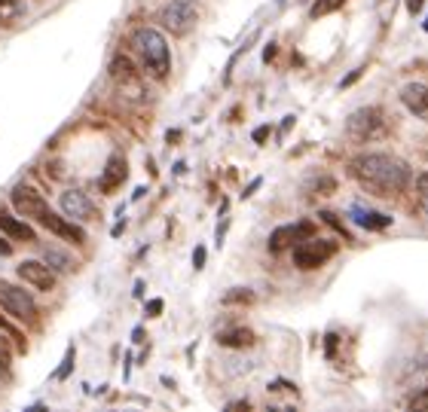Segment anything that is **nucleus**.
I'll list each match as a JSON object with an SVG mask.
<instances>
[{
	"label": "nucleus",
	"mask_w": 428,
	"mask_h": 412,
	"mask_svg": "<svg viewBox=\"0 0 428 412\" xmlns=\"http://www.w3.org/2000/svg\"><path fill=\"white\" fill-rule=\"evenodd\" d=\"M352 174L367 193L380 195V199L401 195L413 180L410 165L392 156V153H364V156L352 162Z\"/></svg>",
	"instance_id": "nucleus-1"
},
{
	"label": "nucleus",
	"mask_w": 428,
	"mask_h": 412,
	"mask_svg": "<svg viewBox=\"0 0 428 412\" xmlns=\"http://www.w3.org/2000/svg\"><path fill=\"white\" fill-rule=\"evenodd\" d=\"M9 199H13V208L22 214V217L37 220L40 226H46L49 232H55L58 239H68V242H74V244H83V242H86V232L80 229V226L70 220V217H58V214L49 208V202H46L34 187H25V183H18Z\"/></svg>",
	"instance_id": "nucleus-2"
},
{
	"label": "nucleus",
	"mask_w": 428,
	"mask_h": 412,
	"mask_svg": "<svg viewBox=\"0 0 428 412\" xmlns=\"http://www.w3.org/2000/svg\"><path fill=\"white\" fill-rule=\"evenodd\" d=\"M132 46L141 55V65L153 80H166L171 70V53L166 37L156 28H135L132 31Z\"/></svg>",
	"instance_id": "nucleus-3"
},
{
	"label": "nucleus",
	"mask_w": 428,
	"mask_h": 412,
	"mask_svg": "<svg viewBox=\"0 0 428 412\" xmlns=\"http://www.w3.org/2000/svg\"><path fill=\"white\" fill-rule=\"evenodd\" d=\"M346 135L355 143H370L389 135V116L382 107H358L346 119Z\"/></svg>",
	"instance_id": "nucleus-4"
},
{
	"label": "nucleus",
	"mask_w": 428,
	"mask_h": 412,
	"mask_svg": "<svg viewBox=\"0 0 428 412\" xmlns=\"http://www.w3.org/2000/svg\"><path fill=\"white\" fill-rule=\"evenodd\" d=\"M333 254H336V244L333 242H324V239H315V235H309V239H303V242L294 244V266L303 269V272H309V269H319V266H324Z\"/></svg>",
	"instance_id": "nucleus-5"
},
{
	"label": "nucleus",
	"mask_w": 428,
	"mask_h": 412,
	"mask_svg": "<svg viewBox=\"0 0 428 412\" xmlns=\"http://www.w3.org/2000/svg\"><path fill=\"white\" fill-rule=\"evenodd\" d=\"M0 308H4L6 315L18 318V321H31V318L37 315L34 296H31L25 287L9 284V281H4V278H0Z\"/></svg>",
	"instance_id": "nucleus-6"
},
{
	"label": "nucleus",
	"mask_w": 428,
	"mask_h": 412,
	"mask_svg": "<svg viewBox=\"0 0 428 412\" xmlns=\"http://www.w3.org/2000/svg\"><path fill=\"white\" fill-rule=\"evenodd\" d=\"M159 22H162V28H166V31H171L175 37H183L193 25H196V9H193L187 0H175V4H168L159 13Z\"/></svg>",
	"instance_id": "nucleus-7"
},
{
	"label": "nucleus",
	"mask_w": 428,
	"mask_h": 412,
	"mask_svg": "<svg viewBox=\"0 0 428 412\" xmlns=\"http://www.w3.org/2000/svg\"><path fill=\"white\" fill-rule=\"evenodd\" d=\"M16 272L18 278L28 284V287H34V291H53L55 287V272L49 269V263H40V260H25V263H18L16 266Z\"/></svg>",
	"instance_id": "nucleus-8"
},
{
	"label": "nucleus",
	"mask_w": 428,
	"mask_h": 412,
	"mask_svg": "<svg viewBox=\"0 0 428 412\" xmlns=\"http://www.w3.org/2000/svg\"><path fill=\"white\" fill-rule=\"evenodd\" d=\"M309 235H315V226H312V223H288V226H279V229L269 235V251L279 254V251H284V247H294L297 242L309 239Z\"/></svg>",
	"instance_id": "nucleus-9"
},
{
	"label": "nucleus",
	"mask_w": 428,
	"mask_h": 412,
	"mask_svg": "<svg viewBox=\"0 0 428 412\" xmlns=\"http://www.w3.org/2000/svg\"><path fill=\"white\" fill-rule=\"evenodd\" d=\"M58 205H61V211H65V217H70V220H92V214H95L89 195L80 190H65L58 195Z\"/></svg>",
	"instance_id": "nucleus-10"
},
{
	"label": "nucleus",
	"mask_w": 428,
	"mask_h": 412,
	"mask_svg": "<svg viewBox=\"0 0 428 412\" xmlns=\"http://www.w3.org/2000/svg\"><path fill=\"white\" fill-rule=\"evenodd\" d=\"M401 104L410 110L416 119H428V86L425 82H407L401 89Z\"/></svg>",
	"instance_id": "nucleus-11"
},
{
	"label": "nucleus",
	"mask_w": 428,
	"mask_h": 412,
	"mask_svg": "<svg viewBox=\"0 0 428 412\" xmlns=\"http://www.w3.org/2000/svg\"><path fill=\"white\" fill-rule=\"evenodd\" d=\"M352 220L361 226L367 232H380V229H389L395 223L392 214H382V211H370V208H361V205H355L352 208Z\"/></svg>",
	"instance_id": "nucleus-12"
},
{
	"label": "nucleus",
	"mask_w": 428,
	"mask_h": 412,
	"mask_svg": "<svg viewBox=\"0 0 428 412\" xmlns=\"http://www.w3.org/2000/svg\"><path fill=\"white\" fill-rule=\"evenodd\" d=\"M0 232H6L13 242H25V244H37V232L31 229L25 220L13 217L9 211H0Z\"/></svg>",
	"instance_id": "nucleus-13"
},
{
	"label": "nucleus",
	"mask_w": 428,
	"mask_h": 412,
	"mask_svg": "<svg viewBox=\"0 0 428 412\" xmlns=\"http://www.w3.org/2000/svg\"><path fill=\"white\" fill-rule=\"evenodd\" d=\"M122 180H126V159H122V156H110L107 159V168H105V174H101V180H98L101 193H114Z\"/></svg>",
	"instance_id": "nucleus-14"
},
{
	"label": "nucleus",
	"mask_w": 428,
	"mask_h": 412,
	"mask_svg": "<svg viewBox=\"0 0 428 412\" xmlns=\"http://www.w3.org/2000/svg\"><path fill=\"white\" fill-rule=\"evenodd\" d=\"M218 342L223 348H248V345H254V333L248 327H232V330L218 333Z\"/></svg>",
	"instance_id": "nucleus-15"
},
{
	"label": "nucleus",
	"mask_w": 428,
	"mask_h": 412,
	"mask_svg": "<svg viewBox=\"0 0 428 412\" xmlns=\"http://www.w3.org/2000/svg\"><path fill=\"white\" fill-rule=\"evenodd\" d=\"M110 77H114L119 86H138V74L135 67H132V61L126 55H117L110 61Z\"/></svg>",
	"instance_id": "nucleus-16"
},
{
	"label": "nucleus",
	"mask_w": 428,
	"mask_h": 412,
	"mask_svg": "<svg viewBox=\"0 0 428 412\" xmlns=\"http://www.w3.org/2000/svg\"><path fill=\"white\" fill-rule=\"evenodd\" d=\"M346 4V0H315V4L309 6V16L312 18H321V16H331V13H336Z\"/></svg>",
	"instance_id": "nucleus-17"
},
{
	"label": "nucleus",
	"mask_w": 428,
	"mask_h": 412,
	"mask_svg": "<svg viewBox=\"0 0 428 412\" xmlns=\"http://www.w3.org/2000/svg\"><path fill=\"white\" fill-rule=\"evenodd\" d=\"M46 263H49V269H58V272H70V269H74V263H70L61 251H46Z\"/></svg>",
	"instance_id": "nucleus-18"
},
{
	"label": "nucleus",
	"mask_w": 428,
	"mask_h": 412,
	"mask_svg": "<svg viewBox=\"0 0 428 412\" xmlns=\"http://www.w3.org/2000/svg\"><path fill=\"white\" fill-rule=\"evenodd\" d=\"M22 13V0H0V22H13Z\"/></svg>",
	"instance_id": "nucleus-19"
},
{
	"label": "nucleus",
	"mask_w": 428,
	"mask_h": 412,
	"mask_svg": "<svg viewBox=\"0 0 428 412\" xmlns=\"http://www.w3.org/2000/svg\"><path fill=\"white\" fill-rule=\"evenodd\" d=\"M223 303H254V293L248 287H232V291L223 296Z\"/></svg>",
	"instance_id": "nucleus-20"
},
{
	"label": "nucleus",
	"mask_w": 428,
	"mask_h": 412,
	"mask_svg": "<svg viewBox=\"0 0 428 412\" xmlns=\"http://www.w3.org/2000/svg\"><path fill=\"white\" fill-rule=\"evenodd\" d=\"M416 195H419V205L428 211V174H419V178H416Z\"/></svg>",
	"instance_id": "nucleus-21"
},
{
	"label": "nucleus",
	"mask_w": 428,
	"mask_h": 412,
	"mask_svg": "<svg viewBox=\"0 0 428 412\" xmlns=\"http://www.w3.org/2000/svg\"><path fill=\"white\" fill-rule=\"evenodd\" d=\"M74 357H77V352H74V348H68V354H65V360H61V367H58V373H55L58 382H61V379H68L70 367H74Z\"/></svg>",
	"instance_id": "nucleus-22"
},
{
	"label": "nucleus",
	"mask_w": 428,
	"mask_h": 412,
	"mask_svg": "<svg viewBox=\"0 0 428 412\" xmlns=\"http://www.w3.org/2000/svg\"><path fill=\"white\" fill-rule=\"evenodd\" d=\"M319 217H321L324 223H331V226H333V229H336V232H340V235H346V229H343V223H340V220H336V214H331V211H321V214H319Z\"/></svg>",
	"instance_id": "nucleus-23"
},
{
	"label": "nucleus",
	"mask_w": 428,
	"mask_h": 412,
	"mask_svg": "<svg viewBox=\"0 0 428 412\" xmlns=\"http://www.w3.org/2000/svg\"><path fill=\"white\" fill-rule=\"evenodd\" d=\"M159 312H162V300H150L147 303V318H159Z\"/></svg>",
	"instance_id": "nucleus-24"
},
{
	"label": "nucleus",
	"mask_w": 428,
	"mask_h": 412,
	"mask_svg": "<svg viewBox=\"0 0 428 412\" xmlns=\"http://www.w3.org/2000/svg\"><path fill=\"white\" fill-rule=\"evenodd\" d=\"M410 406H413V409H425V406H428V388L422 391L419 397H413V403H410Z\"/></svg>",
	"instance_id": "nucleus-25"
},
{
	"label": "nucleus",
	"mask_w": 428,
	"mask_h": 412,
	"mask_svg": "<svg viewBox=\"0 0 428 412\" xmlns=\"http://www.w3.org/2000/svg\"><path fill=\"white\" fill-rule=\"evenodd\" d=\"M251 138L257 141V143H263V141L269 138V126H260V129H254V135H251Z\"/></svg>",
	"instance_id": "nucleus-26"
},
{
	"label": "nucleus",
	"mask_w": 428,
	"mask_h": 412,
	"mask_svg": "<svg viewBox=\"0 0 428 412\" xmlns=\"http://www.w3.org/2000/svg\"><path fill=\"white\" fill-rule=\"evenodd\" d=\"M422 6H425V0H407V13H410V16H416Z\"/></svg>",
	"instance_id": "nucleus-27"
},
{
	"label": "nucleus",
	"mask_w": 428,
	"mask_h": 412,
	"mask_svg": "<svg viewBox=\"0 0 428 412\" xmlns=\"http://www.w3.org/2000/svg\"><path fill=\"white\" fill-rule=\"evenodd\" d=\"M202 263H205V247H196V254H193V266L202 269Z\"/></svg>",
	"instance_id": "nucleus-28"
},
{
	"label": "nucleus",
	"mask_w": 428,
	"mask_h": 412,
	"mask_svg": "<svg viewBox=\"0 0 428 412\" xmlns=\"http://www.w3.org/2000/svg\"><path fill=\"white\" fill-rule=\"evenodd\" d=\"M358 77H361V70H352V74H349V77H346V80L340 82V86H343V89H346V86H352V82H355V80H358Z\"/></svg>",
	"instance_id": "nucleus-29"
},
{
	"label": "nucleus",
	"mask_w": 428,
	"mask_h": 412,
	"mask_svg": "<svg viewBox=\"0 0 428 412\" xmlns=\"http://www.w3.org/2000/svg\"><path fill=\"white\" fill-rule=\"evenodd\" d=\"M13 254V244H9L6 239H0V256H9Z\"/></svg>",
	"instance_id": "nucleus-30"
},
{
	"label": "nucleus",
	"mask_w": 428,
	"mask_h": 412,
	"mask_svg": "<svg viewBox=\"0 0 428 412\" xmlns=\"http://www.w3.org/2000/svg\"><path fill=\"white\" fill-rule=\"evenodd\" d=\"M425 31H428V18H425Z\"/></svg>",
	"instance_id": "nucleus-31"
}]
</instances>
